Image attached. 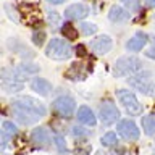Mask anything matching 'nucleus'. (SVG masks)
<instances>
[{
    "label": "nucleus",
    "instance_id": "nucleus-10",
    "mask_svg": "<svg viewBox=\"0 0 155 155\" xmlns=\"http://www.w3.org/2000/svg\"><path fill=\"white\" fill-rule=\"evenodd\" d=\"M111 47H113V41H111L108 36H100V37H97V39H94V41L91 42L92 52L99 53V55L108 53L111 50Z\"/></svg>",
    "mask_w": 155,
    "mask_h": 155
},
{
    "label": "nucleus",
    "instance_id": "nucleus-19",
    "mask_svg": "<svg viewBox=\"0 0 155 155\" xmlns=\"http://www.w3.org/2000/svg\"><path fill=\"white\" fill-rule=\"evenodd\" d=\"M100 142L105 145V147H113V145L118 144V139H116V134L115 133H107L102 136Z\"/></svg>",
    "mask_w": 155,
    "mask_h": 155
},
{
    "label": "nucleus",
    "instance_id": "nucleus-1",
    "mask_svg": "<svg viewBox=\"0 0 155 155\" xmlns=\"http://www.w3.org/2000/svg\"><path fill=\"white\" fill-rule=\"evenodd\" d=\"M12 108L16 115V118L21 121L23 124H32L39 121L42 116H45L47 110L39 100L32 99V97H19L12 102Z\"/></svg>",
    "mask_w": 155,
    "mask_h": 155
},
{
    "label": "nucleus",
    "instance_id": "nucleus-17",
    "mask_svg": "<svg viewBox=\"0 0 155 155\" xmlns=\"http://www.w3.org/2000/svg\"><path fill=\"white\" fill-rule=\"evenodd\" d=\"M142 126L145 129V134L149 136H153L155 134V116H145V118L142 120Z\"/></svg>",
    "mask_w": 155,
    "mask_h": 155
},
{
    "label": "nucleus",
    "instance_id": "nucleus-24",
    "mask_svg": "<svg viewBox=\"0 0 155 155\" xmlns=\"http://www.w3.org/2000/svg\"><path fill=\"white\" fill-rule=\"evenodd\" d=\"M53 139H55V144H57L58 150H61V152H63V150L66 149V147H65V140H63V137H61V136H58V134H57Z\"/></svg>",
    "mask_w": 155,
    "mask_h": 155
},
{
    "label": "nucleus",
    "instance_id": "nucleus-14",
    "mask_svg": "<svg viewBox=\"0 0 155 155\" xmlns=\"http://www.w3.org/2000/svg\"><path fill=\"white\" fill-rule=\"evenodd\" d=\"M78 120H79L82 124L95 126V116H94V113H92V110L89 107H81V108L78 110Z\"/></svg>",
    "mask_w": 155,
    "mask_h": 155
},
{
    "label": "nucleus",
    "instance_id": "nucleus-23",
    "mask_svg": "<svg viewBox=\"0 0 155 155\" xmlns=\"http://www.w3.org/2000/svg\"><path fill=\"white\" fill-rule=\"evenodd\" d=\"M48 21L52 23V26L53 24H60V15H58L57 12H50L48 13Z\"/></svg>",
    "mask_w": 155,
    "mask_h": 155
},
{
    "label": "nucleus",
    "instance_id": "nucleus-22",
    "mask_svg": "<svg viewBox=\"0 0 155 155\" xmlns=\"http://www.w3.org/2000/svg\"><path fill=\"white\" fill-rule=\"evenodd\" d=\"M44 39H45V32H44V31H41V32L36 31L32 34V42L36 44V45H39V47L44 44Z\"/></svg>",
    "mask_w": 155,
    "mask_h": 155
},
{
    "label": "nucleus",
    "instance_id": "nucleus-5",
    "mask_svg": "<svg viewBox=\"0 0 155 155\" xmlns=\"http://www.w3.org/2000/svg\"><path fill=\"white\" fill-rule=\"evenodd\" d=\"M116 95H118L120 102L123 104V107L126 108V111H128L129 115H133V116H139V115H142V105L139 104L137 97H136L131 91L120 89L118 92H116Z\"/></svg>",
    "mask_w": 155,
    "mask_h": 155
},
{
    "label": "nucleus",
    "instance_id": "nucleus-25",
    "mask_svg": "<svg viewBox=\"0 0 155 155\" xmlns=\"http://www.w3.org/2000/svg\"><path fill=\"white\" fill-rule=\"evenodd\" d=\"M86 48H84V45H78L76 47V52H78V55H86Z\"/></svg>",
    "mask_w": 155,
    "mask_h": 155
},
{
    "label": "nucleus",
    "instance_id": "nucleus-29",
    "mask_svg": "<svg viewBox=\"0 0 155 155\" xmlns=\"http://www.w3.org/2000/svg\"><path fill=\"white\" fill-rule=\"evenodd\" d=\"M97 155H105V153H97Z\"/></svg>",
    "mask_w": 155,
    "mask_h": 155
},
{
    "label": "nucleus",
    "instance_id": "nucleus-13",
    "mask_svg": "<svg viewBox=\"0 0 155 155\" xmlns=\"http://www.w3.org/2000/svg\"><path fill=\"white\" fill-rule=\"evenodd\" d=\"M31 87H32V91H36L41 95H48V92L52 91V84L47 79H44V78H36L31 82Z\"/></svg>",
    "mask_w": 155,
    "mask_h": 155
},
{
    "label": "nucleus",
    "instance_id": "nucleus-18",
    "mask_svg": "<svg viewBox=\"0 0 155 155\" xmlns=\"http://www.w3.org/2000/svg\"><path fill=\"white\" fill-rule=\"evenodd\" d=\"M61 32H63V36H65V39H70V41L78 39V29L73 26V24H70V23H66L65 26L61 28Z\"/></svg>",
    "mask_w": 155,
    "mask_h": 155
},
{
    "label": "nucleus",
    "instance_id": "nucleus-8",
    "mask_svg": "<svg viewBox=\"0 0 155 155\" xmlns=\"http://www.w3.org/2000/svg\"><path fill=\"white\" fill-rule=\"evenodd\" d=\"M116 129H118L120 136L124 140H137L139 139V128L136 126L133 120H121L118 126H116Z\"/></svg>",
    "mask_w": 155,
    "mask_h": 155
},
{
    "label": "nucleus",
    "instance_id": "nucleus-12",
    "mask_svg": "<svg viewBox=\"0 0 155 155\" xmlns=\"http://www.w3.org/2000/svg\"><path fill=\"white\" fill-rule=\"evenodd\" d=\"M145 44H147V36L144 32H137L133 39H129L126 42V48L131 52H139V50H142V47Z\"/></svg>",
    "mask_w": 155,
    "mask_h": 155
},
{
    "label": "nucleus",
    "instance_id": "nucleus-3",
    "mask_svg": "<svg viewBox=\"0 0 155 155\" xmlns=\"http://www.w3.org/2000/svg\"><path fill=\"white\" fill-rule=\"evenodd\" d=\"M45 55L53 60H66L73 55V48L63 39H52L45 48Z\"/></svg>",
    "mask_w": 155,
    "mask_h": 155
},
{
    "label": "nucleus",
    "instance_id": "nucleus-11",
    "mask_svg": "<svg viewBox=\"0 0 155 155\" xmlns=\"http://www.w3.org/2000/svg\"><path fill=\"white\" fill-rule=\"evenodd\" d=\"M89 15V8L82 3H74V5H70L66 10H65V18L68 19H82Z\"/></svg>",
    "mask_w": 155,
    "mask_h": 155
},
{
    "label": "nucleus",
    "instance_id": "nucleus-28",
    "mask_svg": "<svg viewBox=\"0 0 155 155\" xmlns=\"http://www.w3.org/2000/svg\"><path fill=\"white\" fill-rule=\"evenodd\" d=\"M47 2H50V3H53V5H60V3L65 2V0H47Z\"/></svg>",
    "mask_w": 155,
    "mask_h": 155
},
{
    "label": "nucleus",
    "instance_id": "nucleus-21",
    "mask_svg": "<svg viewBox=\"0 0 155 155\" xmlns=\"http://www.w3.org/2000/svg\"><path fill=\"white\" fill-rule=\"evenodd\" d=\"M126 7H128L129 12H137L140 7V0H121Z\"/></svg>",
    "mask_w": 155,
    "mask_h": 155
},
{
    "label": "nucleus",
    "instance_id": "nucleus-6",
    "mask_svg": "<svg viewBox=\"0 0 155 155\" xmlns=\"http://www.w3.org/2000/svg\"><path fill=\"white\" fill-rule=\"evenodd\" d=\"M99 116L105 126H111L120 120V110L111 102H104L99 108Z\"/></svg>",
    "mask_w": 155,
    "mask_h": 155
},
{
    "label": "nucleus",
    "instance_id": "nucleus-27",
    "mask_svg": "<svg viewBox=\"0 0 155 155\" xmlns=\"http://www.w3.org/2000/svg\"><path fill=\"white\" fill-rule=\"evenodd\" d=\"M145 55H147L149 58H152V60H155V50H153V48L147 50V52H145Z\"/></svg>",
    "mask_w": 155,
    "mask_h": 155
},
{
    "label": "nucleus",
    "instance_id": "nucleus-7",
    "mask_svg": "<svg viewBox=\"0 0 155 155\" xmlns=\"http://www.w3.org/2000/svg\"><path fill=\"white\" fill-rule=\"evenodd\" d=\"M76 104L71 97H58V99L53 102V110L55 113H58L63 118H71L73 113H74Z\"/></svg>",
    "mask_w": 155,
    "mask_h": 155
},
{
    "label": "nucleus",
    "instance_id": "nucleus-16",
    "mask_svg": "<svg viewBox=\"0 0 155 155\" xmlns=\"http://www.w3.org/2000/svg\"><path fill=\"white\" fill-rule=\"evenodd\" d=\"M2 128H3L2 134H3V147H5V145H7V139L13 137V136L16 134V126H15L12 121H5Z\"/></svg>",
    "mask_w": 155,
    "mask_h": 155
},
{
    "label": "nucleus",
    "instance_id": "nucleus-2",
    "mask_svg": "<svg viewBox=\"0 0 155 155\" xmlns=\"http://www.w3.org/2000/svg\"><path fill=\"white\" fill-rule=\"evenodd\" d=\"M128 84L131 87H134L136 91L145 94V95H150V97L155 95V86H153V81H152V74H150L149 71L137 73V74L131 76L128 79Z\"/></svg>",
    "mask_w": 155,
    "mask_h": 155
},
{
    "label": "nucleus",
    "instance_id": "nucleus-15",
    "mask_svg": "<svg viewBox=\"0 0 155 155\" xmlns=\"http://www.w3.org/2000/svg\"><path fill=\"white\" fill-rule=\"evenodd\" d=\"M108 16H110L111 21H123V19L128 18V13H126L121 7H116V5H115V7H111V8H110Z\"/></svg>",
    "mask_w": 155,
    "mask_h": 155
},
{
    "label": "nucleus",
    "instance_id": "nucleus-20",
    "mask_svg": "<svg viewBox=\"0 0 155 155\" xmlns=\"http://www.w3.org/2000/svg\"><path fill=\"white\" fill-rule=\"evenodd\" d=\"M81 31L84 36H91V34H95L97 32V26L94 23H82L81 24Z\"/></svg>",
    "mask_w": 155,
    "mask_h": 155
},
{
    "label": "nucleus",
    "instance_id": "nucleus-9",
    "mask_svg": "<svg viewBox=\"0 0 155 155\" xmlns=\"http://www.w3.org/2000/svg\"><path fill=\"white\" fill-rule=\"evenodd\" d=\"M32 144L39 149H47L50 145V134L45 128H36L31 134Z\"/></svg>",
    "mask_w": 155,
    "mask_h": 155
},
{
    "label": "nucleus",
    "instance_id": "nucleus-4",
    "mask_svg": "<svg viewBox=\"0 0 155 155\" xmlns=\"http://www.w3.org/2000/svg\"><path fill=\"white\" fill-rule=\"evenodd\" d=\"M140 68H142V63L137 57H121L120 60H116L113 71L116 76H128L139 71Z\"/></svg>",
    "mask_w": 155,
    "mask_h": 155
},
{
    "label": "nucleus",
    "instance_id": "nucleus-26",
    "mask_svg": "<svg viewBox=\"0 0 155 155\" xmlns=\"http://www.w3.org/2000/svg\"><path fill=\"white\" fill-rule=\"evenodd\" d=\"M144 3H145V7H149V8H155V0H144Z\"/></svg>",
    "mask_w": 155,
    "mask_h": 155
}]
</instances>
